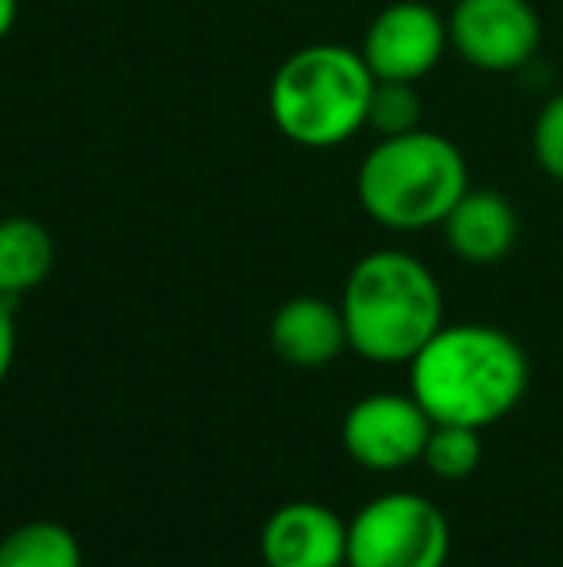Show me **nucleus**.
I'll return each mask as SVG.
<instances>
[{"mask_svg":"<svg viewBox=\"0 0 563 567\" xmlns=\"http://www.w3.org/2000/svg\"><path fill=\"white\" fill-rule=\"evenodd\" d=\"M444 239L451 255L471 267H494L518 244V209L498 189H467L456 209L444 217Z\"/></svg>","mask_w":563,"mask_h":567,"instance_id":"11","label":"nucleus"},{"mask_svg":"<svg viewBox=\"0 0 563 567\" xmlns=\"http://www.w3.org/2000/svg\"><path fill=\"white\" fill-rule=\"evenodd\" d=\"M347 348L367 363H409L444 324L436 275L409 251H371L352 267L340 293Z\"/></svg>","mask_w":563,"mask_h":567,"instance_id":"2","label":"nucleus"},{"mask_svg":"<svg viewBox=\"0 0 563 567\" xmlns=\"http://www.w3.org/2000/svg\"><path fill=\"white\" fill-rule=\"evenodd\" d=\"M421 463L428 467V475L444 478V483H463L482 463V429L432 425Z\"/></svg>","mask_w":563,"mask_h":567,"instance_id":"14","label":"nucleus"},{"mask_svg":"<svg viewBox=\"0 0 563 567\" xmlns=\"http://www.w3.org/2000/svg\"><path fill=\"white\" fill-rule=\"evenodd\" d=\"M448 556V517L417 491L378 494L347 522V567H444Z\"/></svg>","mask_w":563,"mask_h":567,"instance_id":"5","label":"nucleus"},{"mask_svg":"<svg viewBox=\"0 0 563 567\" xmlns=\"http://www.w3.org/2000/svg\"><path fill=\"white\" fill-rule=\"evenodd\" d=\"M541 16L529 0H456L448 16V43L482 74L525 70L541 51Z\"/></svg>","mask_w":563,"mask_h":567,"instance_id":"6","label":"nucleus"},{"mask_svg":"<svg viewBox=\"0 0 563 567\" xmlns=\"http://www.w3.org/2000/svg\"><path fill=\"white\" fill-rule=\"evenodd\" d=\"M432 417L414 394H367L344 413L340 441L352 463L378 475L421 463Z\"/></svg>","mask_w":563,"mask_h":567,"instance_id":"7","label":"nucleus"},{"mask_svg":"<svg viewBox=\"0 0 563 567\" xmlns=\"http://www.w3.org/2000/svg\"><path fill=\"white\" fill-rule=\"evenodd\" d=\"M271 348L282 363L316 371V367L336 363L347 351V329L340 306L313 293L290 298L271 317Z\"/></svg>","mask_w":563,"mask_h":567,"instance_id":"10","label":"nucleus"},{"mask_svg":"<svg viewBox=\"0 0 563 567\" xmlns=\"http://www.w3.org/2000/svg\"><path fill=\"white\" fill-rule=\"evenodd\" d=\"M267 567H347V522L324 502H285L259 529Z\"/></svg>","mask_w":563,"mask_h":567,"instance_id":"9","label":"nucleus"},{"mask_svg":"<svg viewBox=\"0 0 563 567\" xmlns=\"http://www.w3.org/2000/svg\"><path fill=\"white\" fill-rule=\"evenodd\" d=\"M448 20L425 0H394L371 20L359 54L378 82H421L448 51Z\"/></svg>","mask_w":563,"mask_h":567,"instance_id":"8","label":"nucleus"},{"mask_svg":"<svg viewBox=\"0 0 563 567\" xmlns=\"http://www.w3.org/2000/svg\"><path fill=\"white\" fill-rule=\"evenodd\" d=\"M375 82L378 78L359 51L340 43H309L274 70L271 120L298 147H340L367 127Z\"/></svg>","mask_w":563,"mask_h":567,"instance_id":"4","label":"nucleus"},{"mask_svg":"<svg viewBox=\"0 0 563 567\" xmlns=\"http://www.w3.org/2000/svg\"><path fill=\"white\" fill-rule=\"evenodd\" d=\"M0 567H85V553L66 525L28 522L0 540Z\"/></svg>","mask_w":563,"mask_h":567,"instance_id":"13","label":"nucleus"},{"mask_svg":"<svg viewBox=\"0 0 563 567\" xmlns=\"http://www.w3.org/2000/svg\"><path fill=\"white\" fill-rule=\"evenodd\" d=\"M467 189L471 174L463 151L428 127L378 140L355 174L363 213L390 231L440 228Z\"/></svg>","mask_w":563,"mask_h":567,"instance_id":"3","label":"nucleus"},{"mask_svg":"<svg viewBox=\"0 0 563 567\" xmlns=\"http://www.w3.org/2000/svg\"><path fill=\"white\" fill-rule=\"evenodd\" d=\"M54 267V236L35 217L0 220V293L23 298L39 290Z\"/></svg>","mask_w":563,"mask_h":567,"instance_id":"12","label":"nucleus"},{"mask_svg":"<svg viewBox=\"0 0 563 567\" xmlns=\"http://www.w3.org/2000/svg\"><path fill=\"white\" fill-rule=\"evenodd\" d=\"M533 158L552 182H563V93L544 101L533 120Z\"/></svg>","mask_w":563,"mask_h":567,"instance_id":"16","label":"nucleus"},{"mask_svg":"<svg viewBox=\"0 0 563 567\" xmlns=\"http://www.w3.org/2000/svg\"><path fill=\"white\" fill-rule=\"evenodd\" d=\"M15 363V309H12V298L0 293V382L8 379Z\"/></svg>","mask_w":563,"mask_h":567,"instance_id":"17","label":"nucleus"},{"mask_svg":"<svg viewBox=\"0 0 563 567\" xmlns=\"http://www.w3.org/2000/svg\"><path fill=\"white\" fill-rule=\"evenodd\" d=\"M15 16H20V0H0V43L15 28Z\"/></svg>","mask_w":563,"mask_h":567,"instance_id":"18","label":"nucleus"},{"mask_svg":"<svg viewBox=\"0 0 563 567\" xmlns=\"http://www.w3.org/2000/svg\"><path fill=\"white\" fill-rule=\"evenodd\" d=\"M421 97H417L414 82H375V97H371L367 127H375L378 140L386 135H406L421 127Z\"/></svg>","mask_w":563,"mask_h":567,"instance_id":"15","label":"nucleus"},{"mask_svg":"<svg viewBox=\"0 0 563 567\" xmlns=\"http://www.w3.org/2000/svg\"><path fill=\"white\" fill-rule=\"evenodd\" d=\"M409 394L432 425L490 429L510 417L529 390V355L494 324H440L409 359Z\"/></svg>","mask_w":563,"mask_h":567,"instance_id":"1","label":"nucleus"}]
</instances>
